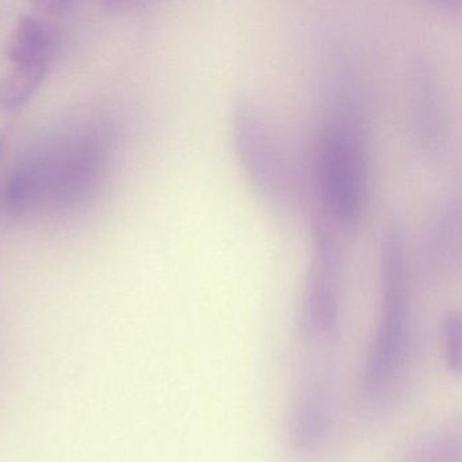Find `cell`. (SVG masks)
I'll use <instances>...</instances> for the list:
<instances>
[{
  "label": "cell",
  "mask_w": 462,
  "mask_h": 462,
  "mask_svg": "<svg viewBox=\"0 0 462 462\" xmlns=\"http://www.w3.org/2000/svg\"><path fill=\"white\" fill-rule=\"evenodd\" d=\"M115 152L104 124H80L26 153L0 180V213L12 220L69 217L101 193Z\"/></svg>",
  "instance_id": "obj_1"
},
{
  "label": "cell",
  "mask_w": 462,
  "mask_h": 462,
  "mask_svg": "<svg viewBox=\"0 0 462 462\" xmlns=\"http://www.w3.org/2000/svg\"><path fill=\"white\" fill-rule=\"evenodd\" d=\"M354 88L347 74L331 86L316 150L319 193L329 217L345 229L359 226L366 205L367 147Z\"/></svg>",
  "instance_id": "obj_2"
},
{
  "label": "cell",
  "mask_w": 462,
  "mask_h": 462,
  "mask_svg": "<svg viewBox=\"0 0 462 462\" xmlns=\"http://www.w3.org/2000/svg\"><path fill=\"white\" fill-rule=\"evenodd\" d=\"M411 324V269L404 226L393 221L381 240L380 316L362 375V397L381 407L405 366Z\"/></svg>",
  "instance_id": "obj_3"
},
{
  "label": "cell",
  "mask_w": 462,
  "mask_h": 462,
  "mask_svg": "<svg viewBox=\"0 0 462 462\" xmlns=\"http://www.w3.org/2000/svg\"><path fill=\"white\" fill-rule=\"evenodd\" d=\"M69 2H42L23 13L13 26L6 48V69L0 74V110L25 107L52 71L61 44L60 21Z\"/></svg>",
  "instance_id": "obj_4"
},
{
  "label": "cell",
  "mask_w": 462,
  "mask_h": 462,
  "mask_svg": "<svg viewBox=\"0 0 462 462\" xmlns=\"http://www.w3.org/2000/svg\"><path fill=\"white\" fill-rule=\"evenodd\" d=\"M231 136L237 161L262 197L272 207L288 209L291 180L282 151L255 106L242 102L232 112Z\"/></svg>",
  "instance_id": "obj_5"
},
{
  "label": "cell",
  "mask_w": 462,
  "mask_h": 462,
  "mask_svg": "<svg viewBox=\"0 0 462 462\" xmlns=\"http://www.w3.org/2000/svg\"><path fill=\"white\" fill-rule=\"evenodd\" d=\"M342 297V254L335 237L319 228L313 236L304 294L300 310V331L305 342L326 343L339 332Z\"/></svg>",
  "instance_id": "obj_6"
},
{
  "label": "cell",
  "mask_w": 462,
  "mask_h": 462,
  "mask_svg": "<svg viewBox=\"0 0 462 462\" xmlns=\"http://www.w3.org/2000/svg\"><path fill=\"white\" fill-rule=\"evenodd\" d=\"M331 418V392L326 373L310 370L300 383L291 416V442L299 453H315Z\"/></svg>",
  "instance_id": "obj_7"
},
{
  "label": "cell",
  "mask_w": 462,
  "mask_h": 462,
  "mask_svg": "<svg viewBox=\"0 0 462 462\" xmlns=\"http://www.w3.org/2000/svg\"><path fill=\"white\" fill-rule=\"evenodd\" d=\"M461 210L458 201L442 202L430 216L424 232V262L431 272H448L458 262Z\"/></svg>",
  "instance_id": "obj_8"
},
{
  "label": "cell",
  "mask_w": 462,
  "mask_h": 462,
  "mask_svg": "<svg viewBox=\"0 0 462 462\" xmlns=\"http://www.w3.org/2000/svg\"><path fill=\"white\" fill-rule=\"evenodd\" d=\"M415 123L416 134L426 148L435 150L440 143L442 109H440L438 82L427 67L420 69L416 83Z\"/></svg>",
  "instance_id": "obj_9"
},
{
  "label": "cell",
  "mask_w": 462,
  "mask_h": 462,
  "mask_svg": "<svg viewBox=\"0 0 462 462\" xmlns=\"http://www.w3.org/2000/svg\"><path fill=\"white\" fill-rule=\"evenodd\" d=\"M412 462H459V443L451 438H429L413 453Z\"/></svg>",
  "instance_id": "obj_10"
},
{
  "label": "cell",
  "mask_w": 462,
  "mask_h": 462,
  "mask_svg": "<svg viewBox=\"0 0 462 462\" xmlns=\"http://www.w3.org/2000/svg\"><path fill=\"white\" fill-rule=\"evenodd\" d=\"M461 329L459 313H448L443 323V343H445L446 365L454 373H459L461 369Z\"/></svg>",
  "instance_id": "obj_11"
},
{
  "label": "cell",
  "mask_w": 462,
  "mask_h": 462,
  "mask_svg": "<svg viewBox=\"0 0 462 462\" xmlns=\"http://www.w3.org/2000/svg\"><path fill=\"white\" fill-rule=\"evenodd\" d=\"M5 145H6V140H5L4 134H2V132H0V159H2V156H4Z\"/></svg>",
  "instance_id": "obj_12"
}]
</instances>
